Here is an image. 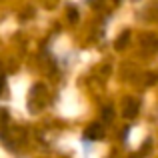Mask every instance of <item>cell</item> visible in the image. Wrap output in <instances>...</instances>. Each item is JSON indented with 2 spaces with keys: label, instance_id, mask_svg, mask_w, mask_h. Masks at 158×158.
Masks as SVG:
<instances>
[{
  "label": "cell",
  "instance_id": "2",
  "mask_svg": "<svg viewBox=\"0 0 158 158\" xmlns=\"http://www.w3.org/2000/svg\"><path fill=\"white\" fill-rule=\"evenodd\" d=\"M104 126L102 124H90L88 128H86V138H90V140H100V138H104Z\"/></svg>",
  "mask_w": 158,
  "mask_h": 158
},
{
  "label": "cell",
  "instance_id": "4",
  "mask_svg": "<svg viewBox=\"0 0 158 158\" xmlns=\"http://www.w3.org/2000/svg\"><path fill=\"white\" fill-rule=\"evenodd\" d=\"M112 116H114V110H112L110 106H106V108H104V118H106V120H110Z\"/></svg>",
  "mask_w": 158,
  "mask_h": 158
},
{
  "label": "cell",
  "instance_id": "7",
  "mask_svg": "<svg viewBox=\"0 0 158 158\" xmlns=\"http://www.w3.org/2000/svg\"><path fill=\"white\" fill-rule=\"evenodd\" d=\"M114 2H120V0H114Z\"/></svg>",
  "mask_w": 158,
  "mask_h": 158
},
{
  "label": "cell",
  "instance_id": "6",
  "mask_svg": "<svg viewBox=\"0 0 158 158\" xmlns=\"http://www.w3.org/2000/svg\"><path fill=\"white\" fill-rule=\"evenodd\" d=\"M2 88H4V76L0 74V92H2Z\"/></svg>",
  "mask_w": 158,
  "mask_h": 158
},
{
  "label": "cell",
  "instance_id": "3",
  "mask_svg": "<svg viewBox=\"0 0 158 158\" xmlns=\"http://www.w3.org/2000/svg\"><path fill=\"white\" fill-rule=\"evenodd\" d=\"M128 36H130L128 32H122V36L116 40V48H118V50H122V48H124V44L128 42Z\"/></svg>",
  "mask_w": 158,
  "mask_h": 158
},
{
  "label": "cell",
  "instance_id": "5",
  "mask_svg": "<svg viewBox=\"0 0 158 158\" xmlns=\"http://www.w3.org/2000/svg\"><path fill=\"white\" fill-rule=\"evenodd\" d=\"M68 14H70V22H74V20H76V10H74V8H70Z\"/></svg>",
  "mask_w": 158,
  "mask_h": 158
},
{
  "label": "cell",
  "instance_id": "1",
  "mask_svg": "<svg viewBox=\"0 0 158 158\" xmlns=\"http://www.w3.org/2000/svg\"><path fill=\"white\" fill-rule=\"evenodd\" d=\"M138 108H140L138 100H136V98H132V96H128L126 100H124V106H122V114L126 116V118H134V116L138 114Z\"/></svg>",
  "mask_w": 158,
  "mask_h": 158
}]
</instances>
